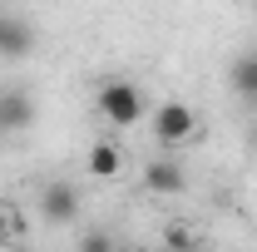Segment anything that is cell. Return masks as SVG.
I'll use <instances>...</instances> for the list:
<instances>
[{
    "mask_svg": "<svg viewBox=\"0 0 257 252\" xmlns=\"http://www.w3.org/2000/svg\"><path fill=\"white\" fill-rule=\"evenodd\" d=\"M232 89L257 104V55H237L232 60Z\"/></svg>",
    "mask_w": 257,
    "mask_h": 252,
    "instance_id": "obj_8",
    "label": "cell"
},
{
    "mask_svg": "<svg viewBox=\"0 0 257 252\" xmlns=\"http://www.w3.org/2000/svg\"><path fill=\"white\" fill-rule=\"evenodd\" d=\"M5 232H10V208L0 203V237H5Z\"/></svg>",
    "mask_w": 257,
    "mask_h": 252,
    "instance_id": "obj_9",
    "label": "cell"
},
{
    "mask_svg": "<svg viewBox=\"0 0 257 252\" xmlns=\"http://www.w3.org/2000/svg\"><path fill=\"white\" fill-rule=\"evenodd\" d=\"M40 213L50 222H74V213H79V193L69 188V183H50V188L40 193Z\"/></svg>",
    "mask_w": 257,
    "mask_h": 252,
    "instance_id": "obj_3",
    "label": "cell"
},
{
    "mask_svg": "<svg viewBox=\"0 0 257 252\" xmlns=\"http://www.w3.org/2000/svg\"><path fill=\"white\" fill-rule=\"evenodd\" d=\"M99 114L114 129H134L139 114H144V94H139L134 84H124V79H109V84L99 89Z\"/></svg>",
    "mask_w": 257,
    "mask_h": 252,
    "instance_id": "obj_1",
    "label": "cell"
},
{
    "mask_svg": "<svg viewBox=\"0 0 257 252\" xmlns=\"http://www.w3.org/2000/svg\"><path fill=\"white\" fill-rule=\"evenodd\" d=\"M30 124H35L30 94H20V89L0 94V134H20V129H30Z\"/></svg>",
    "mask_w": 257,
    "mask_h": 252,
    "instance_id": "obj_5",
    "label": "cell"
},
{
    "mask_svg": "<svg viewBox=\"0 0 257 252\" xmlns=\"http://www.w3.org/2000/svg\"><path fill=\"white\" fill-rule=\"evenodd\" d=\"M193 129H198V114H193L183 99H168V104H159V114H154V139H159L163 149H173V144H188Z\"/></svg>",
    "mask_w": 257,
    "mask_h": 252,
    "instance_id": "obj_2",
    "label": "cell"
},
{
    "mask_svg": "<svg viewBox=\"0 0 257 252\" xmlns=\"http://www.w3.org/2000/svg\"><path fill=\"white\" fill-rule=\"evenodd\" d=\"M119 168H124V154L114 144H94L89 149V173L94 178H119Z\"/></svg>",
    "mask_w": 257,
    "mask_h": 252,
    "instance_id": "obj_7",
    "label": "cell"
},
{
    "mask_svg": "<svg viewBox=\"0 0 257 252\" xmlns=\"http://www.w3.org/2000/svg\"><path fill=\"white\" fill-rule=\"evenodd\" d=\"M144 188L168 198V193H183V168L173 163V158H154L149 168H144Z\"/></svg>",
    "mask_w": 257,
    "mask_h": 252,
    "instance_id": "obj_6",
    "label": "cell"
},
{
    "mask_svg": "<svg viewBox=\"0 0 257 252\" xmlns=\"http://www.w3.org/2000/svg\"><path fill=\"white\" fill-rule=\"evenodd\" d=\"M0 25H5V15H0Z\"/></svg>",
    "mask_w": 257,
    "mask_h": 252,
    "instance_id": "obj_10",
    "label": "cell"
},
{
    "mask_svg": "<svg viewBox=\"0 0 257 252\" xmlns=\"http://www.w3.org/2000/svg\"><path fill=\"white\" fill-rule=\"evenodd\" d=\"M30 50H35V30L20 15H5V25H0V60H25Z\"/></svg>",
    "mask_w": 257,
    "mask_h": 252,
    "instance_id": "obj_4",
    "label": "cell"
}]
</instances>
